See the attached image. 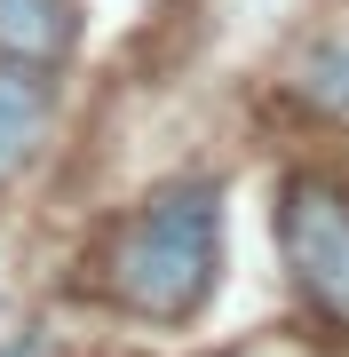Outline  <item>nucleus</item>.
<instances>
[{
	"mask_svg": "<svg viewBox=\"0 0 349 357\" xmlns=\"http://www.w3.org/2000/svg\"><path fill=\"white\" fill-rule=\"evenodd\" d=\"M215 255H222V199L207 183H175L119 230L111 294L135 318H191L215 286Z\"/></svg>",
	"mask_w": 349,
	"mask_h": 357,
	"instance_id": "nucleus-1",
	"label": "nucleus"
},
{
	"mask_svg": "<svg viewBox=\"0 0 349 357\" xmlns=\"http://www.w3.org/2000/svg\"><path fill=\"white\" fill-rule=\"evenodd\" d=\"M278 246H286L302 302L325 326H349V199L334 183H294L278 206Z\"/></svg>",
	"mask_w": 349,
	"mask_h": 357,
	"instance_id": "nucleus-2",
	"label": "nucleus"
},
{
	"mask_svg": "<svg viewBox=\"0 0 349 357\" xmlns=\"http://www.w3.org/2000/svg\"><path fill=\"white\" fill-rule=\"evenodd\" d=\"M64 48H72L64 0H0V56L8 64H56Z\"/></svg>",
	"mask_w": 349,
	"mask_h": 357,
	"instance_id": "nucleus-3",
	"label": "nucleus"
},
{
	"mask_svg": "<svg viewBox=\"0 0 349 357\" xmlns=\"http://www.w3.org/2000/svg\"><path fill=\"white\" fill-rule=\"evenodd\" d=\"M40 128H48V79H40V64H0V175L24 167Z\"/></svg>",
	"mask_w": 349,
	"mask_h": 357,
	"instance_id": "nucleus-4",
	"label": "nucleus"
},
{
	"mask_svg": "<svg viewBox=\"0 0 349 357\" xmlns=\"http://www.w3.org/2000/svg\"><path fill=\"white\" fill-rule=\"evenodd\" d=\"M294 88H302V103H318V112L349 119V40H318V48L302 56Z\"/></svg>",
	"mask_w": 349,
	"mask_h": 357,
	"instance_id": "nucleus-5",
	"label": "nucleus"
}]
</instances>
